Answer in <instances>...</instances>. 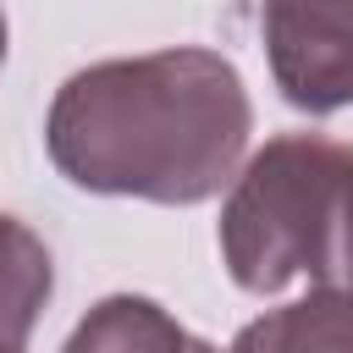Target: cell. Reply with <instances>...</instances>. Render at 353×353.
Here are the masks:
<instances>
[{
    "label": "cell",
    "mask_w": 353,
    "mask_h": 353,
    "mask_svg": "<svg viewBox=\"0 0 353 353\" xmlns=\"http://www.w3.org/2000/svg\"><path fill=\"white\" fill-rule=\"evenodd\" d=\"M221 259L243 292L353 287V143L325 132L270 138L221 204Z\"/></svg>",
    "instance_id": "cell-2"
},
{
    "label": "cell",
    "mask_w": 353,
    "mask_h": 353,
    "mask_svg": "<svg viewBox=\"0 0 353 353\" xmlns=\"http://www.w3.org/2000/svg\"><path fill=\"white\" fill-rule=\"evenodd\" d=\"M61 353H215V347L188 336L154 298L116 292L77 320Z\"/></svg>",
    "instance_id": "cell-5"
},
{
    "label": "cell",
    "mask_w": 353,
    "mask_h": 353,
    "mask_svg": "<svg viewBox=\"0 0 353 353\" xmlns=\"http://www.w3.org/2000/svg\"><path fill=\"white\" fill-rule=\"evenodd\" d=\"M259 28L287 105L309 116L353 105V0H259Z\"/></svg>",
    "instance_id": "cell-3"
},
{
    "label": "cell",
    "mask_w": 353,
    "mask_h": 353,
    "mask_svg": "<svg viewBox=\"0 0 353 353\" xmlns=\"http://www.w3.org/2000/svg\"><path fill=\"white\" fill-rule=\"evenodd\" d=\"M254 132L243 72L199 44L72 72L50 105L44 143L72 188L199 204L237 176Z\"/></svg>",
    "instance_id": "cell-1"
},
{
    "label": "cell",
    "mask_w": 353,
    "mask_h": 353,
    "mask_svg": "<svg viewBox=\"0 0 353 353\" xmlns=\"http://www.w3.org/2000/svg\"><path fill=\"white\" fill-rule=\"evenodd\" d=\"M0 353H17V347H0Z\"/></svg>",
    "instance_id": "cell-8"
},
{
    "label": "cell",
    "mask_w": 353,
    "mask_h": 353,
    "mask_svg": "<svg viewBox=\"0 0 353 353\" xmlns=\"http://www.w3.org/2000/svg\"><path fill=\"white\" fill-rule=\"evenodd\" d=\"M0 61H6V17H0Z\"/></svg>",
    "instance_id": "cell-7"
},
{
    "label": "cell",
    "mask_w": 353,
    "mask_h": 353,
    "mask_svg": "<svg viewBox=\"0 0 353 353\" xmlns=\"http://www.w3.org/2000/svg\"><path fill=\"white\" fill-rule=\"evenodd\" d=\"M226 353H353V287H314L248 320Z\"/></svg>",
    "instance_id": "cell-4"
},
{
    "label": "cell",
    "mask_w": 353,
    "mask_h": 353,
    "mask_svg": "<svg viewBox=\"0 0 353 353\" xmlns=\"http://www.w3.org/2000/svg\"><path fill=\"white\" fill-rule=\"evenodd\" d=\"M55 270L50 248L33 226L17 215H0V347H22L28 331L39 325V309L50 303Z\"/></svg>",
    "instance_id": "cell-6"
}]
</instances>
